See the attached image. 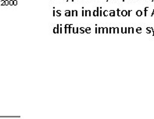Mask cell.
I'll use <instances>...</instances> for the list:
<instances>
[{
	"label": "cell",
	"mask_w": 154,
	"mask_h": 119,
	"mask_svg": "<svg viewBox=\"0 0 154 119\" xmlns=\"http://www.w3.org/2000/svg\"><path fill=\"white\" fill-rule=\"evenodd\" d=\"M149 10V7H146V8H145V10H144V16H146V15H147V10Z\"/></svg>",
	"instance_id": "18"
},
{
	"label": "cell",
	"mask_w": 154,
	"mask_h": 119,
	"mask_svg": "<svg viewBox=\"0 0 154 119\" xmlns=\"http://www.w3.org/2000/svg\"><path fill=\"white\" fill-rule=\"evenodd\" d=\"M65 28H70V24H65Z\"/></svg>",
	"instance_id": "29"
},
{
	"label": "cell",
	"mask_w": 154,
	"mask_h": 119,
	"mask_svg": "<svg viewBox=\"0 0 154 119\" xmlns=\"http://www.w3.org/2000/svg\"><path fill=\"white\" fill-rule=\"evenodd\" d=\"M85 28H81L80 29H79V33H85Z\"/></svg>",
	"instance_id": "15"
},
{
	"label": "cell",
	"mask_w": 154,
	"mask_h": 119,
	"mask_svg": "<svg viewBox=\"0 0 154 119\" xmlns=\"http://www.w3.org/2000/svg\"><path fill=\"white\" fill-rule=\"evenodd\" d=\"M96 33H98V28H97V26H96Z\"/></svg>",
	"instance_id": "30"
},
{
	"label": "cell",
	"mask_w": 154,
	"mask_h": 119,
	"mask_svg": "<svg viewBox=\"0 0 154 119\" xmlns=\"http://www.w3.org/2000/svg\"><path fill=\"white\" fill-rule=\"evenodd\" d=\"M109 12L108 11V10H104V11H103V16H109Z\"/></svg>",
	"instance_id": "5"
},
{
	"label": "cell",
	"mask_w": 154,
	"mask_h": 119,
	"mask_svg": "<svg viewBox=\"0 0 154 119\" xmlns=\"http://www.w3.org/2000/svg\"><path fill=\"white\" fill-rule=\"evenodd\" d=\"M56 16H61V11L60 10H57L56 11Z\"/></svg>",
	"instance_id": "14"
},
{
	"label": "cell",
	"mask_w": 154,
	"mask_h": 119,
	"mask_svg": "<svg viewBox=\"0 0 154 119\" xmlns=\"http://www.w3.org/2000/svg\"><path fill=\"white\" fill-rule=\"evenodd\" d=\"M117 16H121V11L119 10V9H117Z\"/></svg>",
	"instance_id": "16"
},
{
	"label": "cell",
	"mask_w": 154,
	"mask_h": 119,
	"mask_svg": "<svg viewBox=\"0 0 154 119\" xmlns=\"http://www.w3.org/2000/svg\"><path fill=\"white\" fill-rule=\"evenodd\" d=\"M99 12H100V7H97V9L93 11L92 15H93L94 16H100V15H99Z\"/></svg>",
	"instance_id": "1"
},
{
	"label": "cell",
	"mask_w": 154,
	"mask_h": 119,
	"mask_svg": "<svg viewBox=\"0 0 154 119\" xmlns=\"http://www.w3.org/2000/svg\"><path fill=\"white\" fill-rule=\"evenodd\" d=\"M68 1H69V0H66V2H68Z\"/></svg>",
	"instance_id": "35"
},
{
	"label": "cell",
	"mask_w": 154,
	"mask_h": 119,
	"mask_svg": "<svg viewBox=\"0 0 154 119\" xmlns=\"http://www.w3.org/2000/svg\"><path fill=\"white\" fill-rule=\"evenodd\" d=\"M82 16H85V10H84V9H83V10H82Z\"/></svg>",
	"instance_id": "26"
},
{
	"label": "cell",
	"mask_w": 154,
	"mask_h": 119,
	"mask_svg": "<svg viewBox=\"0 0 154 119\" xmlns=\"http://www.w3.org/2000/svg\"><path fill=\"white\" fill-rule=\"evenodd\" d=\"M56 16V10H55V7L53 8V16Z\"/></svg>",
	"instance_id": "27"
},
{
	"label": "cell",
	"mask_w": 154,
	"mask_h": 119,
	"mask_svg": "<svg viewBox=\"0 0 154 119\" xmlns=\"http://www.w3.org/2000/svg\"><path fill=\"white\" fill-rule=\"evenodd\" d=\"M136 15H137V16H143V11H142V10H137Z\"/></svg>",
	"instance_id": "10"
},
{
	"label": "cell",
	"mask_w": 154,
	"mask_h": 119,
	"mask_svg": "<svg viewBox=\"0 0 154 119\" xmlns=\"http://www.w3.org/2000/svg\"><path fill=\"white\" fill-rule=\"evenodd\" d=\"M115 33V28H109V33Z\"/></svg>",
	"instance_id": "9"
},
{
	"label": "cell",
	"mask_w": 154,
	"mask_h": 119,
	"mask_svg": "<svg viewBox=\"0 0 154 119\" xmlns=\"http://www.w3.org/2000/svg\"><path fill=\"white\" fill-rule=\"evenodd\" d=\"M135 31H136L138 33H142V28H138L136 30H135Z\"/></svg>",
	"instance_id": "17"
},
{
	"label": "cell",
	"mask_w": 154,
	"mask_h": 119,
	"mask_svg": "<svg viewBox=\"0 0 154 119\" xmlns=\"http://www.w3.org/2000/svg\"><path fill=\"white\" fill-rule=\"evenodd\" d=\"M14 5H17V1H14Z\"/></svg>",
	"instance_id": "31"
},
{
	"label": "cell",
	"mask_w": 154,
	"mask_h": 119,
	"mask_svg": "<svg viewBox=\"0 0 154 119\" xmlns=\"http://www.w3.org/2000/svg\"><path fill=\"white\" fill-rule=\"evenodd\" d=\"M109 16H116V11H115V10H110V11H109Z\"/></svg>",
	"instance_id": "4"
},
{
	"label": "cell",
	"mask_w": 154,
	"mask_h": 119,
	"mask_svg": "<svg viewBox=\"0 0 154 119\" xmlns=\"http://www.w3.org/2000/svg\"><path fill=\"white\" fill-rule=\"evenodd\" d=\"M78 16V13L77 10H74V16Z\"/></svg>",
	"instance_id": "21"
},
{
	"label": "cell",
	"mask_w": 154,
	"mask_h": 119,
	"mask_svg": "<svg viewBox=\"0 0 154 119\" xmlns=\"http://www.w3.org/2000/svg\"><path fill=\"white\" fill-rule=\"evenodd\" d=\"M121 33H125V28H121Z\"/></svg>",
	"instance_id": "24"
},
{
	"label": "cell",
	"mask_w": 154,
	"mask_h": 119,
	"mask_svg": "<svg viewBox=\"0 0 154 119\" xmlns=\"http://www.w3.org/2000/svg\"><path fill=\"white\" fill-rule=\"evenodd\" d=\"M53 33H59V24H57V28H53Z\"/></svg>",
	"instance_id": "7"
},
{
	"label": "cell",
	"mask_w": 154,
	"mask_h": 119,
	"mask_svg": "<svg viewBox=\"0 0 154 119\" xmlns=\"http://www.w3.org/2000/svg\"><path fill=\"white\" fill-rule=\"evenodd\" d=\"M85 33H90L91 32H92V29H91L90 28H85Z\"/></svg>",
	"instance_id": "11"
},
{
	"label": "cell",
	"mask_w": 154,
	"mask_h": 119,
	"mask_svg": "<svg viewBox=\"0 0 154 119\" xmlns=\"http://www.w3.org/2000/svg\"><path fill=\"white\" fill-rule=\"evenodd\" d=\"M92 13L90 10H85V16H92Z\"/></svg>",
	"instance_id": "2"
},
{
	"label": "cell",
	"mask_w": 154,
	"mask_h": 119,
	"mask_svg": "<svg viewBox=\"0 0 154 119\" xmlns=\"http://www.w3.org/2000/svg\"><path fill=\"white\" fill-rule=\"evenodd\" d=\"M65 16H70V10H66V11H65Z\"/></svg>",
	"instance_id": "12"
},
{
	"label": "cell",
	"mask_w": 154,
	"mask_h": 119,
	"mask_svg": "<svg viewBox=\"0 0 154 119\" xmlns=\"http://www.w3.org/2000/svg\"><path fill=\"white\" fill-rule=\"evenodd\" d=\"M10 5H13V4H14V2H13V1H11V2H10Z\"/></svg>",
	"instance_id": "33"
},
{
	"label": "cell",
	"mask_w": 154,
	"mask_h": 119,
	"mask_svg": "<svg viewBox=\"0 0 154 119\" xmlns=\"http://www.w3.org/2000/svg\"><path fill=\"white\" fill-rule=\"evenodd\" d=\"M98 33H104V28H98Z\"/></svg>",
	"instance_id": "6"
},
{
	"label": "cell",
	"mask_w": 154,
	"mask_h": 119,
	"mask_svg": "<svg viewBox=\"0 0 154 119\" xmlns=\"http://www.w3.org/2000/svg\"><path fill=\"white\" fill-rule=\"evenodd\" d=\"M71 31H73V33H79V28H74V27H73V28H71Z\"/></svg>",
	"instance_id": "3"
},
{
	"label": "cell",
	"mask_w": 154,
	"mask_h": 119,
	"mask_svg": "<svg viewBox=\"0 0 154 119\" xmlns=\"http://www.w3.org/2000/svg\"><path fill=\"white\" fill-rule=\"evenodd\" d=\"M125 0H123V2H125Z\"/></svg>",
	"instance_id": "37"
},
{
	"label": "cell",
	"mask_w": 154,
	"mask_h": 119,
	"mask_svg": "<svg viewBox=\"0 0 154 119\" xmlns=\"http://www.w3.org/2000/svg\"><path fill=\"white\" fill-rule=\"evenodd\" d=\"M128 33V28H125V33Z\"/></svg>",
	"instance_id": "28"
},
{
	"label": "cell",
	"mask_w": 154,
	"mask_h": 119,
	"mask_svg": "<svg viewBox=\"0 0 154 119\" xmlns=\"http://www.w3.org/2000/svg\"><path fill=\"white\" fill-rule=\"evenodd\" d=\"M106 1H107V2H108V1H109V0H106Z\"/></svg>",
	"instance_id": "38"
},
{
	"label": "cell",
	"mask_w": 154,
	"mask_h": 119,
	"mask_svg": "<svg viewBox=\"0 0 154 119\" xmlns=\"http://www.w3.org/2000/svg\"><path fill=\"white\" fill-rule=\"evenodd\" d=\"M153 1H154V0H152V2H153Z\"/></svg>",
	"instance_id": "36"
},
{
	"label": "cell",
	"mask_w": 154,
	"mask_h": 119,
	"mask_svg": "<svg viewBox=\"0 0 154 119\" xmlns=\"http://www.w3.org/2000/svg\"><path fill=\"white\" fill-rule=\"evenodd\" d=\"M121 16H128L127 10H122V11H121Z\"/></svg>",
	"instance_id": "8"
},
{
	"label": "cell",
	"mask_w": 154,
	"mask_h": 119,
	"mask_svg": "<svg viewBox=\"0 0 154 119\" xmlns=\"http://www.w3.org/2000/svg\"><path fill=\"white\" fill-rule=\"evenodd\" d=\"M71 1H72V2H74V0H71Z\"/></svg>",
	"instance_id": "34"
},
{
	"label": "cell",
	"mask_w": 154,
	"mask_h": 119,
	"mask_svg": "<svg viewBox=\"0 0 154 119\" xmlns=\"http://www.w3.org/2000/svg\"><path fill=\"white\" fill-rule=\"evenodd\" d=\"M115 33H119V28H115Z\"/></svg>",
	"instance_id": "23"
},
{
	"label": "cell",
	"mask_w": 154,
	"mask_h": 119,
	"mask_svg": "<svg viewBox=\"0 0 154 119\" xmlns=\"http://www.w3.org/2000/svg\"><path fill=\"white\" fill-rule=\"evenodd\" d=\"M104 33H109V28H104Z\"/></svg>",
	"instance_id": "20"
},
{
	"label": "cell",
	"mask_w": 154,
	"mask_h": 119,
	"mask_svg": "<svg viewBox=\"0 0 154 119\" xmlns=\"http://www.w3.org/2000/svg\"><path fill=\"white\" fill-rule=\"evenodd\" d=\"M131 10H128V16H130V15H131Z\"/></svg>",
	"instance_id": "25"
},
{
	"label": "cell",
	"mask_w": 154,
	"mask_h": 119,
	"mask_svg": "<svg viewBox=\"0 0 154 119\" xmlns=\"http://www.w3.org/2000/svg\"><path fill=\"white\" fill-rule=\"evenodd\" d=\"M99 15H100V16H103V11H102L100 8V12H99Z\"/></svg>",
	"instance_id": "22"
},
{
	"label": "cell",
	"mask_w": 154,
	"mask_h": 119,
	"mask_svg": "<svg viewBox=\"0 0 154 119\" xmlns=\"http://www.w3.org/2000/svg\"><path fill=\"white\" fill-rule=\"evenodd\" d=\"M154 15V9H153V11H152V14H151V16H152Z\"/></svg>",
	"instance_id": "32"
},
{
	"label": "cell",
	"mask_w": 154,
	"mask_h": 119,
	"mask_svg": "<svg viewBox=\"0 0 154 119\" xmlns=\"http://www.w3.org/2000/svg\"><path fill=\"white\" fill-rule=\"evenodd\" d=\"M59 33H63V28H61V25H60V24H59Z\"/></svg>",
	"instance_id": "19"
},
{
	"label": "cell",
	"mask_w": 154,
	"mask_h": 119,
	"mask_svg": "<svg viewBox=\"0 0 154 119\" xmlns=\"http://www.w3.org/2000/svg\"><path fill=\"white\" fill-rule=\"evenodd\" d=\"M152 30V28H146V33H150Z\"/></svg>",
	"instance_id": "13"
}]
</instances>
